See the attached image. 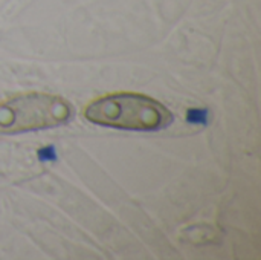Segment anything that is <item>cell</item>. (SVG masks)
<instances>
[{
	"label": "cell",
	"mask_w": 261,
	"mask_h": 260,
	"mask_svg": "<svg viewBox=\"0 0 261 260\" xmlns=\"http://www.w3.org/2000/svg\"><path fill=\"white\" fill-rule=\"evenodd\" d=\"M86 118L102 127L132 132H154L173 123V113L159 101L141 93H113L92 101Z\"/></svg>",
	"instance_id": "1"
},
{
	"label": "cell",
	"mask_w": 261,
	"mask_h": 260,
	"mask_svg": "<svg viewBox=\"0 0 261 260\" xmlns=\"http://www.w3.org/2000/svg\"><path fill=\"white\" fill-rule=\"evenodd\" d=\"M72 106L58 95L24 93L0 104V133L15 135L66 124Z\"/></svg>",
	"instance_id": "2"
},
{
	"label": "cell",
	"mask_w": 261,
	"mask_h": 260,
	"mask_svg": "<svg viewBox=\"0 0 261 260\" xmlns=\"http://www.w3.org/2000/svg\"><path fill=\"white\" fill-rule=\"evenodd\" d=\"M38 158H40V161H54L55 159V149L52 146L41 149L38 152Z\"/></svg>",
	"instance_id": "3"
},
{
	"label": "cell",
	"mask_w": 261,
	"mask_h": 260,
	"mask_svg": "<svg viewBox=\"0 0 261 260\" xmlns=\"http://www.w3.org/2000/svg\"><path fill=\"white\" fill-rule=\"evenodd\" d=\"M206 118V110H190L188 112V120L190 121H194V123H200V121H205Z\"/></svg>",
	"instance_id": "4"
}]
</instances>
